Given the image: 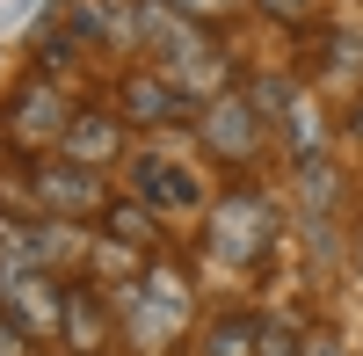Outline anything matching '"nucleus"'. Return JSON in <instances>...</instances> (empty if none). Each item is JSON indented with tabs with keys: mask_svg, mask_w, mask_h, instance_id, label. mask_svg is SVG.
Masks as SVG:
<instances>
[{
	"mask_svg": "<svg viewBox=\"0 0 363 356\" xmlns=\"http://www.w3.org/2000/svg\"><path fill=\"white\" fill-rule=\"evenodd\" d=\"M58 299H66V284H51L44 269H29V262H8V269H0V313H8L29 342L58 335Z\"/></svg>",
	"mask_w": 363,
	"mask_h": 356,
	"instance_id": "obj_7",
	"label": "nucleus"
},
{
	"mask_svg": "<svg viewBox=\"0 0 363 356\" xmlns=\"http://www.w3.org/2000/svg\"><path fill=\"white\" fill-rule=\"evenodd\" d=\"M255 342H262V320L255 313H218V320H203L196 356H255Z\"/></svg>",
	"mask_w": 363,
	"mask_h": 356,
	"instance_id": "obj_12",
	"label": "nucleus"
},
{
	"mask_svg": "<svg viewBox=\"0 0 363 356\" xmlns=\"http://www.w3.org/2000/svg\"><path fill=\"white\" fill-rule=\"evenodd\" d=\"M255 356H306V335H298V328H284V320H262Z\"/></svg>",
	"mask_w": 363,
	"mask_h": 356,
	"instance_id": "obj_14",
	"label": "nucleus"
},
{
	"mask_svg": "<svg viewBox=\"0 0 363 356\" xmlns=\"http://www.w3.org/2000/svg\"><path fill=\"white\" fill-rule=\"evenodd\" d=\"M0 124H8V145H15V153H58V138H66L73 109H66V95H58L51 80H22Z\"/></svg>",
	"mask_w": 363,
	"mask_h": 356,
	"instance_id": "obj_6",
	"label": "nucleus"
},
{
	"mask_svg": "<svg viewBox=\"0 0 363 356\" xmlns=\"http://www.w3.org/2000/svg\"><path fill=\"white\" fill-rule=\"evenodd\" d=\"M109 291L102 284H66V299H58V342H66L73 356H95L109 342Z\"/></svg>",
	"mask_w": 363,
	"mask_h": 356,
	"instance_id": "obj_10",
	"label": "nucleus"
},
{
	"mask_svg": "<svg viewBox=\"0 0 363 356\" xmlns=\"http://www.w3.org/2000/svg\"><path fill=\"white\" fill-rule=\"evenodd\" d=\"M349 138H356V145H363V95H356V102H349Z\"/></svg>",
	"mask_w": 363,
	"mask_h": 356,
	"instance_id": "obj_19",
	"label": "nucleus"
},
{
	"mask_svg": "<svg viewBox=\"0 0 363 356\" xmlns=\"http://www.w3.org/2000/svg\"><path fill=\"white\" fill-rule=\"evenodd\" d=\"M160 8H174L182 22H203V29H211V22H218V15H233L240 0H160Z\"/></svg>",
	"mask_w": 363,
	"mask_h": 356,
	"instance_id": "obj_15",
	"label": "nucleus"
},
{
	"mask_svg": "<svg viewBox=\"0 0 363 356\" xmlns=\"http://www.w3.org/2000/svg\"><path fill=\"white\" fill-rule=\"evenodd\" d=\"M255 8H262V15H277V22H291V29H298V22H313V0H255Z\"/></svg>",
	"mask_w": 363,
	"mask_h": 356,
	"instance_id": "obj_16",
	"label": "nucleus"
},
{
	"mask_svg": "<svg viewBox=\"0 0 363 356\" xmlns=\"http://www.w3.org/2000/svg\"><path fill=\"white\" fill-rule=\"evenodd\" d=\"M37 211L66 218V226H80V218H102V211H109L102 167H80V160H51V167L37 174Z\"/></svg>",
	"mask_w": 363,
	"mask_h": 356,
	"instance_id": "obj_8",
	"label": "nucleus"
},
{
	"mask_svg": "<svg viewBox=\"0 0 363 356\" xmlns=\"http://www.w3.org/2000/svg\"><path fill=\"white\" fill-rule=\"evenodd\" d=\"M0 356H37V342H29V335L15 328V320H8V313H0Z\"/></svg>",
	"mask_w": 363,
	"mask_h": 356,
	"instance_id": "obj_17",
	"label": "nucleus"
},
{
	"mask_svg": "<svg viewBox=\"0 0 363 356\" xmlns=\"http://www.w3.org/2000/svg\"><path fill=\"white\" fill-rule=\"evenodd\" d=\"M124 196L145 204L153 218H203L211 211V189H203V174L189 160H174V153H131L124 160Z\"/></svg>",
	"mask_w": 363,
	"mask_h": 356,
	"instance_id": "obj_2",
	"label": "nucleus"
},
{
	"mask_svg": "<svg viewBox=\"0 0 363 356\" xmlns=\"http://www.w3.org/2000/svg\"><path fill=\"white\" fill-rule=\"evenodd\" d=\"M124 138H131V124H124L116 109H73L66 138H58V160H80V167H109V160H124Z\"/></svg>",
	"mask_w": 363,
	"mask_h": 356,
	"instance_id": "obj_9",
	"label": "nucleus"
},
{
	"mask_svg": "<svg viewBox=\"0 0 363 356\" xmlns=\"http://www.w3.org/2000/svg\"><path fill=\"white\" fill-rule=\"evenodd\" d=\"M349 262H356V277H363V226L349 233Z\"/></svg>",
	"mask_w": 363,
	"mask_h": 356,
	"instance_id": "obj_20",
	"label": "nucleus"
},
{
	"mask_svg": "<svg viewBox=\"0 0 363 356\" xmlns=\"http://www.w3.org/2000/svg\"><path fill=\"white\" fill-rule=\"evenodd\" d=\"M102 233H109L124 255H160V218L145 211V204H131V196H116L109 211H102Z\"/></svg>",
	"mask_w": 363,
	"mask_h": 356,
	"instance_id": "obj_11",
	"label": "nucleus"
},
{
	"mask_svg": "<svg viewBox=\"0 0 363 356\" xmlns=\"http://www.w3.org/2000/svg\"><path fill=\"white\" fill-rule=\"evenodd\" d=\"M306 356H349L342 335H306Z\"/></svg>",
	"mask_w": 363,
	"mask_h": 356,
	"instance_id": "obj_18",
	"label": "nucleus"
},
{
	"mask_svg": "<svg viewBox=\"0 0 363 356\" xmlns=\"http://www.w3.org/2000/svg\"><path fill=\"white\" fill-rule=\"evenodd\" d=\"M291 174H298V204H306V211L335 204V160H327V153H298Z\"/></svg>",
	"mask_w": 363,
	"mask_h": 356,
	"instance_id": "obj_13",
	"label": "nucleus"
},
{
	"mask_svg": "<svg viewBox=\"0 0 363 356\" xmlns=\"http://www.w3.org/2000/svg\"><path fill=\"white\" fill-rule=\"evenodd\" d=\"M116 306L131 313V328H124V335H131L138 356H167V349L182 342V328H189V284H182L174 269H145Z\"/></svg>",
	"mask_w": 363,
	"mask_h": 356,
	"instance_id": "obj_3",
	"label": "nucleus"
},
{
	"mask_svg": "<svg viewBox=\"0 0 363 356\" xmlns=\"http://www.w3.org/2000/svg\"><path fill=\"white\" fill-rule=\"evenodd\" d=\"M269 116H262V102L247 95V87H218L203 109H196V138L211 145V160H225V167H247V160H262L269 153Z\"/></svg>",
	"mask_w": 363,
	"mask_h": 356,
	"instance_id": "obj_4",
	"label": "nucleus"
},
{
	"mask_svg": "<svg viewBox=\"0 0 363 356\" xmlns=\"http://www.w3.org/2000/svg\"><path fill=\"white\" fill-rule=\"evenodd\" d=\"M203 102L189 95V87H174L160 66H131L124 80H116V116H124L131 131H160V124H189Z\"/></svg>",
	"mask_w": 363,
	"mask_h": 356,
	"instance_id": "obj_5",
	"label": "nucleus"
},
{
	"mask_svg": "<svg viewBox=\"0 0 363 356\" xmlns=\"http://www.w3.org/2000/svg\"><path fill=\"white\" fill-rule=\"evenodd\" d=\"M277 233H284V211H277L269 189H225V196H211L196 247H203V262H218V269H255V262L277 247Z\"/></svg>",
	"mask_w": 363,
	"mask_h": 356,
	"instance_id": "obj_1",
	"label": "nucleus"
}]
</instances>
